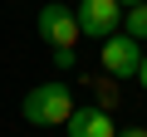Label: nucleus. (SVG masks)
<instances>
[{
	"label": "nucleus",
	"instance_id": "f257e3e1",
	"mask_svg": "<svg viewBox=\"0 0 147 137\" xmlns=\"http://www.w3.org/2000/svg\"><path fill=\"white\" fill-rule=\"evenodd\" d=\"M69 113H74V93H69V83H59V79L34 83V88L25 93V103H20V118H25L30 127H59V122H69Z\"/></svg>",
	"mask_w": 147,
	"mask_h": 137
},
{
	"label": "nucleus",
	"instance_id": "f03ea898",
	"mask_svg": "<svg viewBox=\"0 0 147 137\" xmlns=\"http://www.w3.org/2000/svg\"><path fill=\"white\" fill-rule=\"evenodd\" d=\"M39 39H44L49 49H74V44L84 39L79 15H74L69 5H59V0H49V5L39 10Z\"/></svg>",
	"mask_w": 147,
	"mask_h": 137
},
{
	"label": "nucleus",
	"instance_id": "39448f33",
	"mask_svg": "<svg viewBox=\"0 0 147 137\" xmlns=\"http://www.w3.org/2000/svg\"><path fill=\"white\" fill-rule=\"evenodd\" d=\"M69 137H118V127H113V118H108V108H74L69 113Z\"/></svg>",
	"mask_w": 147,
	"mask_h": 137
},
{
	"label": "nucleus",
	"instance_id": "1a4fd4ad",
	"mask_svg": "<svg viewBox=\"0 0 147 137\" xmlns=\"http://www.w3.org/2000/svg\"><path fill=\"white\" fill-rule=\"evenodd\" d=\"M118 137H147V127H123Z\"/></svg>",
	"mask_w": 147,
	"mask_h": 137
},
{
	"label": "nucleus",
	"instance_id": "0eeeda50",
	"mask_svg": "<svg viewBox=\"0 0 147 137\" xmlns=\"http://www.w3.org/2000/svg\"><path fill=\"white\" fill-rule=\"evenodd\" d=\"M54 68H64V74L79 68V54H74V49H54Z\"/></svg>",
	"mask_w": 147,
	"mask_h": 137
},
{
	"label": "nucleus",
	"instance_id": "423d86ee",
	"mask_svg": "<svg viewBox=\"0 0 147 137\" xmlns=\"http://www.w3.org/2000/svg\"><path fill=\"white\" fill-rule=\"evenodd\" d=\"M123 30H127L132 39H147V0H137V5L123 10Z\"/></svg>",
	"mask_w": 147,
	"mask_h": 137
},
{
	"label": "nucleus",
	"instance_id": "9d476101",
	"mask_svg": "<svg viewBox=\"0 0 147 137\" xmlns=\"http://www.w3.org/2000/svg\"><path fill=\"white\" fill-rule=\"evenodd\" d=\"M118 5H123V10H127V5H137V0H118Z\"/></svg>",
	"mask_w": 147,
	"mask_h": 137
},
{
	"label": "nucleus",
	"instance_id": "7ed1b4c3",
	"mask_svg": "<svg viewBox=\"0 0 147 137\" xmlns=\"http://www.w3.org/2000/svg\"><path fill=\"white\" fill-rule=\"evenodd\" d=\"M103 74L108 79H137V64H142V49H137V39L127 34V30H118V34H108L103 39Z\"/></svg>",
	"mask_w": 147,
	"mask_h": 137
},
{
	"label": "nucleus",
	"instance_id": "6e6552de",
	"mask_svg": "<svg viewBox=\"0 0 147 137\" xmlns=\"http://www.w3.org/2000/svg\"><path fill=\"white\" fill-rule=\"evenodd\" d=\"M137 83L147 88V54H142V64H137Z\"/></svg>",
	"mask_w": 147,
	"mask_h": 137
},
{
	"label": "nucleus",
	"instance_id": "20e7f679",
	"mask_svg": "<svg viewBox=\"0 0 147 137\" xmlns=\"http://www.w3.org/2000/svg\"><path fill=\"white\" fill-rule=\"evenodd\" d=\"M74 15H79V30L88 39H108V34L123 30V5L118 0H79Z\"/></svg>",
	"mask_w": 147,
	"mask_h": 137
}]
</instances>
